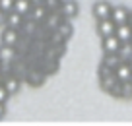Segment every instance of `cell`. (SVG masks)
I'll return each instance as SVG.
<instances>
[{"label":"cell","mask_w":132,"mask_h":126,"mask_svg":"<svg viewBox=\"0 0 132 126\" xmlns=\"http://www.w3.org/2000/svg\"><path fill=\"white\" fill-rule=\"evenodd\" d=\"M115 27L117 25L113 23L111 20H97V35L103 39V37H109V35H115Z\"/></svg>","instance_id":"obj_8"},{"label":"cell","mask_w":132,"mask_h":126,"mask_svg":"<svg viewBox=\"0 0 132 126\" xmlns=\"http://www.w3.org/2000/svg\"><path fill=\"white\" fill-rule=\"evenodd\" d=\"M58 14H60L64 20H74L80 14V4L76 0H60L58 4Z\"/></svg>","instance_id":"obj_1"},{"label":"cell","mask_w":132,"mask_h":126,"mask_svg":"<svg viewBox=\"0 0 132 126\" xmlns=\"http://www.w3.org/2000/svg\"><path fill=\"white\" fill-rule=\"evenodd\" d=\"M21 39V33L20 29H12V27H4L2 33H0V43L2 45H10V47H18Z\"/></svg>","instance_id":"obj_2"},{"label":"cell","mask_w":132,"mask_h":126,"mask_svg":"<svg viewBox=\"0 0 132 126\" xmlns=\"http://www.w3.org/2000/svg\"><path fill=\"white\" fill-rule=\"evenodd\" d=\"M113 76L117 78V81H126V80L132 78V70H130V66H128L126 62H120V64L113 70Z\"/></svg>","instance_id":"obj_11"},{"label":"cell","mask_w":132,"mask_h":126,"mask_svg":"<svg viewBox=\"0 0 132 126\" xmlns=\"http://www.w3.org/2000/svg\"><path fill=\"white\" fill-rule=\"evenodd\" d=\"M4 20H6V12H4V10H0V27L4 25Z\"/></svg>","instance_id":"obj_26"},{"label":"cell","mask_w":132,"mask_h":126,"mask_svg":"<svg viewBox=\"0 0 132 126\" xmlns=\"http://www.w3.org/2000/svg\"><path fill=\"white\" fill-rule=\"evenodd\" d=\"M8 99H10V93H8V91L4 89V86L0 83V103H6Z\"/></svg>","instance_id":"obj_24"},{"label":"cell","mask_w":132,"mask_h":126,"mask_svg":"<svg viewBox=\"0 0 132 126\" xmlns=\"http://www.w3.org/2000/svg\"><path fill=\"white\" fill-rule=\"evenodd\" d=\"M47 14H49V10H47V6H45V4H33V6H31V10L27 12V16H25V18L33 20L35 23H41V21L47 18Z\"/></svg>","instance_id":"obj_7"},{"label":"cell","mask_w":132,"mask_h":126,"mask_svg":"<svg viewBox=\"0 0 132 126\" xmlns=\"http://www.w3.org/2000/svg\"><path fill=\"white\" fill-rule=\"evenodd\" d=\"M37 27H39V23H35V21H33V20H29V18H23L20 31H23L25 35H33V33L37 31Z\"/></svg>","instance_id":"obj_17"},{"label":"cell","mask_w":132,"mask_h":126,"mask_svg":"<svg viewBox=\"0 0 132 126\" xmlns=\"http://www.w3.org/2000/svg\"><path fill=\"white\" fill-rule=\"evenodd\" d=\"M119 45H120V41L117 39V35H109V37L101 39V51L103 53H117Z\"/></svg>","instance_id":"obj_9"},{"label":"cell","mask_w":132,"mask_h":126,"mask_svg":"<svg viewBox=\"0 0 132 126\" xmlns=\"http://www.w3.org/2000/svg\"><path fill=\"white\" fill-rule=\"evenodd\" d=\"M101 62H103L105 66H109V68L115 70L117 66H119L120 62H124V60H120V56H119L117 53H103V58H101Z\"/></svg>","instance_id":"obj_15"},{"label":"cell","mask_w":132,"mask_h":126,"mask_svg":"<svg viewBox=\"0 0 132 126\" xmlns=\"http://www.w3.org/2000/svg\"><path fill=\"white\" fill-rule=\"evenodd\" d=\"M117 83V78L115 76H105V78H99V87H101V91H105V93H109L111 91V87Z\"/></svg>","instance_id":"obj_20"},{"label":"cell","mask_w":132,"mask_h":126,"mask_svg":"<svg viewBox=\"0 0 132 126\" xmlns=\"http://www.w3.org/2000/svg\"><path fill=\"white\" fill-rule=\"evenodd\" d=\"M16 58H18L16 47L2 45V43H0V64L2 66H10L12 62H16Z\"/></svg>","instance_id":"obj_6"},{"label":"cell","mask_w":132,"mask_h":126,"mask_svg":"<svg viewBox=\"0 0 132 126\" xmlns=\"http://www.w3.org/2000/svg\"><path fill=\"white\" fill-rule=\"evenodd\" d=\"M128 25L132 27V10H130V14H128Z\"/></svg>","instance_id":"obj_27"},{"label":"cell","mask_w":132,"mask_h":126,"mask_svg":"<svg viewBox=\"0 0 132 126\" xmlns=\"http://www.w3.org/2000/svg\"><path fill=\"white\" fill-rule=\"evenodd\" d=\"M47 43H49V47H56V45H64L66 39L56 31V29H53V31H49V39H47Z\"/></svg>","instance_id":"obj_19"},{"label":"cell","mask_w":132,"mask_h":126,"mask_svg":"<svg viewBox=\"0 0 132 126\" xmlns=\"http://www.w3.org/2000/svg\"><path fill=\"white\" fill-rule=\"evenodd\" d=\"M56 31L60 33V35L64 37L66 41H68V39H70L72 35H74V25H72V20H62L60 23H58Z\"/></svg>","instance_id":"obj_14"},{"label":"cell","mask_w":132,"mask_h":126,"mask_svg":"<svg viewBox=\"0 0 132 126\" xmlns=\"http://www.w3.org/2000/svg\"><path fill=\"white\" fill-rule=\"evenodd\" d=\"M130 80H132V78H130Z\"/></svg>","instance_id":"obj_32"},{"label":"cell","mask_w":132,"mask_h":126,"mask_svg":"<svg viewBox=\"0 0 132 126\" xmlns=\"http://www.w3.org/2000/svg\"><path fill=\"white\" fill-rule=\"evenodd\" d=\"M97 74H99V78L113 76V68H109V66H105L103 62H101V64H99V68H97Z\"/></svg>","instance_id":"obj_22"},{"label":"cell","mask_w":132,"mask_h":126,"mask_svg":"<svg viewBox=\"0 0 132 126\" xmlns=\"http://www.w3.org/2000/svg\"><path fill=\"white\" fill-rule=\"evenodd\" d=\"M25 80H27L29 86L39 87V86H43V81H45V74H43L41 70H31V72L25 74Z\"/></svg>","instance_id":"obj_13"},{"label":"cell","mask_w":132,"mask_h":126,"mask_svg":"<svg viewBox=\"0 0 132 126\" xmlns=\"http://www.w3.org/2000/svg\"><path fill=\"white\" fill-rule=\"evenodd\" d=\"M130 43H132V37H130Z\"/></svg>","instance_id":"obj_31"},{"label":"cell","mask_w":132,"mask_h":126,"mask_svg":"<svg viewBox=\"0 0 132 126\" xmlns=\"http://www.w3.org/2000/svg\"><path fill=\"white\" fill-rule=\"evenodd\" d=\"M21 21H23V16L14 10L6 12V20H4V27H12V29H20L21 27Z\"/></svg>","instance_id":"obj_10"},{"label":"cell","mask_w":132,"mask_h":126,"mask_svg":"<svg viewBox=\"0 0 132 126\" xmlns=\"http://www.w3.org/2000/svg\"><path fill=\"white\" fill-rule=\"evenodd\" d=\"M2 86L10 95H16L21 89V80L18 76H14V74H6V76L2 74Z\"/></svg>","instance_id":"obj_4"},{"label":"cell","mask_w":132,"mask_h":126,"mask_svg":"<svg viewBox=\"0 0 132 126\" xmlns=\"http://www.w3.org/2000/svg\"><path fill=\"white\" fill-rule=\"evenodd\" d=\"M126 64L130 66V70H132V58H130V60H126Z\"/></svg>","instance_id":"obj_29"},{"label":"cell","mask_w":132,"mask_h":126,"mask_svg":"<svg viewBox=\"0 0 132 126\" xmlns=\"http://www.w3.org/2000/svg\"><path fill=\"white\" fill-rule=\"evenodd\" d=\"M0 83H2V74H0Z\"/></svg>","instance_id":"obj_30"},{"label":"cell","mask_w":132,"mask_h":126,"mask_svg":"<svg viewBox=\"0 0 132 126\" xmlns=\"http://www.w3.org/2000/svg\"><path fill=\"white\" fill-rule=\"evenodd\" d=\"M120 99H132V80L120 81Z\"/></svg>","instance_id":"obj_21"},{"label":"cell","mask_w":132,"mask_h":126,"mask_svg":"<svg viewBox=\"0 0 132 126\" xmlns=\"http://www.w3.org/2000/svg\"><path fill=\"white\" fill-rule=\"evenodd\" d=\"M14 2L16 0H0V10H4V12L14 10Z\"/></svg>","instance_id":"obj_23"},{"label":"cell","mask_w":132,"mask_h":126,"mask_svg":"<svg viewBox=\"0 0 132 126\" xmlns=\"http://www.w3.org/2000/svg\"><path fill=\"white\" fill-rule=\"evenodd\" d=\"M128 14H130V10H128L126 6H122V4L113 6V8H111V16H109V20H111L115 25L128 23Z\"/></svg>","instance_id":"obj_3"},{"label":"cell","mask_w":132,"mask_h":126,"mask_svg":"<svg viewBox=\"0 0 132 126\" xmlns=\"http://www.w3.org/2000/svg\"><path fill=\"white\" fill-rule=\"evenodd\" d=\"M115 35H117V39H119L120 43H128L130 37H132V27L128 23H120V25L115 27Z\"/></svg>","instance_id":"obj_12"},{"label":"cell","mask_w":132,"mask_h":126,"mask_svg":"<svg viewBox=\"0 0 132 126\" xmlns=\"http://www.w3.org/2000/svg\"><path fill=\"white\" fill-rule=\"evenodd\" d=\"M29 2H31V6L33 4H43V0H29Z\"/></svg>","instance_id":"obj_28"},{"label":"cell","mask_w":132,"mask_h":126,"mask_svg":"<svg viewBox=\"0 0 132 126\" xmlns=\"http://www.w3.org/2000/svg\"><path fill=\"white\" fill-rule=\"evenodd\" d=\"M117 54H119L120 60H124V62L130 60V58H132V43H130V41H128V43H120Z\"/></svg>","instance_id":"obj_16"},{"label":"cell","mask_w":132,"mask_h":126,"mask_svg":"<svg viewBox=\"0 0 132 126\" xmlns=\"http://www.w3.org/2000/svg\"><path fill=\"white\" fill-rule=\"evenodd\" d=\"M0 66H2V64H0Z\"/></svg>","instance_id":"obj_33"},{"label":"cell","mask_w":132,"mask_h":126,"mask_svg":"<svg viewBox=\"0 0 132 126\" xmlns=\"http://www.w3.org/2000/svg\"><path fill=\"white\" fill-rule=\"evenodd\" d=\"M111 8H113L111 2H107V0H97L93 4V8H91V12H93L95 20H107V18L111 16Z\"/></svg>","instance_id":"obj_5"},{"label":"cell","mask_w":132,"mask_h":126,"mask_svg":"<svg viewBox=\"0 0 132 126\" xmlns=\"http://www.w3.org/2000/svg\"><path fill=\"white\" fill-rule=\"evenodd\" d=\"M4 114H6V103H0V120L4 118Z\"/></svg>","instance_id":"obj_25"},{"label":"cell","mask_w":132,"mask_h":126,"mask_svg":"<svg viewBox=\"0 0 132 126\" xmlns=\"http://www.w3.org/2000/svg\"><path fill=\"white\" fill-rule=\"evenodd\" d=\"M31 10V2L29 0H16L14 2V12H18V14H21V16H27V12Z\"/></svg>","instance_id":"obj_18"}]
</instances>
